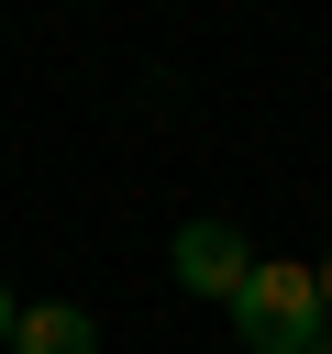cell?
Wrapping results in <instances>:
<instances>
[{
    "mask_svg": "<svg viewBox=\"0 0 332 354\" xmlns=\"http://www.w3.org/2000/svg\"><path fill=\"white\" fill-rule=\"evenodd\" d=\"M11 354H100V321H89L77 299H44V310L11 321Z\"/></svg>",
    "mask_w": 332,
    "mask_h": 354,
    "instance_id": "3957f363",
    "label": "cell"
},
{
    "mask_svg": "<svg viewBox=\"0 0 332 354\" xmlns=\"http://www.w3.org/2000/svg\"><path fill=\"white\" fill-rule=\"evenodd\" d=\"M243 277H255V243H243L232 221H177V288H199V299L232 310Z\"/></svg>",
    "mask_w": 332,
    "mask_h": 354,
    "instance_id": "7a4b0ae2",
    "label": "cell"
},
{
    "mask_svg": "<svg viewBox=\"0 0 332 354\" xmlns=\"http://www.w3.org/2000/svg\"><path fill=\"white\" fill-rule=\"evenodd\" d=\"M321 354H332V343H321Z\"/></svg>",
    "mask_w": 332,
    "mask_h": 354,
    "instance_id": "8992f818",
    "label": "cell"
},
{
    "mask_svg": "<svg viewBox=\"0 0 332 354\" xmlns=\"http://www.w3.org/2000/svg\"><path fill=\"white\" fill-rule=\"evenodd\" d=\"M11 321H22V310H11V288H0V354H11Z\"/></svg>",
    "mask_w": 332,
    "mask_h": 354,
    "instance_id": "277c9868",
    "label": "cell"
},
{
    "mask_svg": "<svg viewBox=\"0 0 332 354\" xmlns=\"http://www.w3.org/2000/svg\"><path fill=\"white\" fill-rule=\"evenodd\" d=\"M321 321H332V254H321Z\"/></svg>",
    "mask_w": 332,
    "mask_h": 354,
    "instance_id": "5b68a950",
    "label": "cell"
},
{
    "mask_svg": "<svg viewBox=\"0 0 332 354\" xmlns=\"http://www.w3.org/2000/svg\"><path fill=\"white\" fill-rule=\"evenodd\" d=\"M232 332L255 354H321V266L255 254V277L232 288Z\"/></svg>",
    "mask_w": 332,
    "mask_h": 354,
    "instance_id": "6da1fadb",
    "label": "cell"
}]
</instances>
